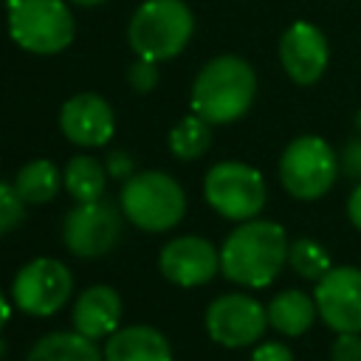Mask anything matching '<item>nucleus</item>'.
Instances as JSON below:
<instances>
[{
  "mask_svg": "<svg viewBox=\"0 0 361 361\" xmlns=\"http://www.w3.org/2000/svg\"><path fill=\"white\" fill-rule=\"evenodd\" d=\"M121 237V214L113 203L93 200L76 203L62 223V240L71 254L82 259H96L113 251Z\"/></svg>",
  "mask_w": 361,
  "mask_h": 361,
  "instance_id": "9",
  "label": "nucleus"
},
{
  "mask_svg": "<svg viewBox=\"0 0 361 361\" xmlns=\"http://www.w3.org/2000/svg\"><path fill=\"white\" fill-rule=\"evenodd\" d=\"M62 135L79 147H102L116 130L113 107L99 93H76L59 110Z\"/></svg>",
  "mask_w": 361,
  "mask_h": 361,
  "instance_id": "14",
  "label": "nucleus"
},
{
  "mask_svg": "<svg viewBox=\"0 0 361 361\" xmlns=\"http://www.w3.org/2000/svg\"><path fill=\"white\" fill-rule=\"evenodd\" d=\"M73 290V276L65 262L54 257H37L23 265L11 282L14 305L28 316H51L62 310Z\"/></svg>",
  "mask_w": 361,
  "mask_h": 361,
  "instance_id": "8",
  "label": "nucleus"
},
{
  "mask_svg": "<svg viewBox=\"0 0 361 361\" xmlns=\"http://www.w3.org/2000/svg\"><path fill=\"white\" fill-rule=\"evenodd\" d=\"M62 183L76 203H93L104 195L107 169L90 155H73L62 172Z\"/></svg>",
  "mask_w": 361,
  "mask_h": 361,
  "instance_id": "19",
  "label": "nucleus"
},
{
  "mask_svg": "<svg viewBox=\"0 0 361 361\" xmlns=\"http://www.w3.org/2000/svg\"><path fill=\"white\" fill-rule=\"evenodd\" d=\"M265 313H268V324H271L276 333L290 336V338L307 333V330L313 327L316 316H319L316 299L307 296L305 290H296V288L276 293V296L268 302Z\"/></svg>",
  "mask_w": 361,
  "mask_h": 361,
  "instance_id": "17",
  "label": "nucleus"
},
{
  "mask_svg": "<svg viewBox=\"0 0 361 361\" xmlns=\"http://www.w3.org/2000/svg\"><path fill=\"white\" fill-rule=\"evenodd\" d=\"M195 31V17L183 0H144L127 28L138 59L164 62L178 56Z\"/></svg>",
  "mask_w": 361,
  "mask_h": 361,
  "instance_id": "3",
  "label": "nucleus"
},
{
  "mask_svg": "<svg viewBox=\"0 0 361 361\" xmlns=\"http://www.w3.org/2000/svg\"><path fill=\"white\" fill-rule=\"evenodd\" d=\"M8 34L31 54H59L73 39V14L65 0H8Z\"/></svg>",
  "mask_w": 361,
  "mask_h": 361,
  "instance_id": "6",
  "label": "nucleus"
},
{
  "mask_svg": "<svg viewBox=\"0 0 361 361\" xmlns=\"http://www.w3.org/2000/svg\"><path fill=\"white\" fill-rule=\"evenodd\" d=\"M71 3H76V6H102L104 0H71Z\"/></svg>",
  "mask_w": 361,
  "mask_h": 361,
  "instance_id": "31",
  "label": "nucleus"
},
{
  "mask_svg": "<svg viewBox=\"0 0 361 361\" xmlns=\"http://www.w3.org/2000/svg\"><path fill=\"white\" fill-rule=\"evenodd\" d=\"M71 319H73L76 333H82L93 341L113 336L118 330V319H121V299L110 285H90L87 290L79 293Z\"/></svg>",
  "mask_w": 361,
  "mask_h": 361,
  "instance_id": "15",
  "label": "nucleus"
},
{
  "mask_svg": "<svg viewBox=\"0 0 361 361\" xmlns=\"http://www.w3.org/2000/svg\"><path fill=\"white\" fill-rule=\"evenodd\" d=\"M288 262H290V268H293L299 276L313 279V282H319V279L333 268L330 254H327L316 240H307V237H299V240L290 243V248H288Z\"/></svg>",
  "mask_w": 361,
  "mask_h": 361,
  "instance_id": "22",
  "label": "nucleus"
},
{
  "mask_svg": "<svg viewBox=\"0 0 361 361\" xmlns=\"http://www.w3.org/2000/svg\"><path fill=\"white\" fill-rule=\"evenodd\" d=\"M8 316H11V307H8V302H6V296L0 293V330L6 327V322H8Z\"/></svg>",
  "mask_w": 361,
  "mask_h": 361,
  "instance_id": "30",
  "label": "nucleus"
},
{
  "mask_svg": "<svg viewBox=\"0 0 361 361\" xmlns=\"http://www.w3.org/2000/svg\"><path fill=\"white\" fill-rule=\"evenodd\" d=\"M330 59L327 37L319 25L296 20L279 37V62L296 85H313L322 79Z\"/></svg>",
  "mask_w": 361,
  "mask_h": 361,
  "instance_id": "12",
  "label": "nucleus"
},
{
  "mask_svg": "<svg viewBox=\"0 0 361 361\" xmlns=\"http://www.w3.org/2000/svg\"><path fill=\"white\" fill-rule=\"evenodd\" d=\"M104 169H107V175H113L116 180H130V178L135 175V161H133L124 149H113V152L107 155Z\"/></svg>",
  "mask_w": 361,
  "mask_h": 361,
  "instance_id": "27",
  "label": "nucleus"
},
{
  "mask_svg": "<svg viewBox=\"0 0 361 361\" xmlns=\"http://www.w3.org/2000/svg\"><path fill=\"white\" fill-rule=\"evenodd\" d=\"M25 361H104V353L96 350L93 338L82 333H48L31 350Z\"/></svg>",
  "mask_w": 361,
  "mask_h": 361,
  "instance_id": "18",
  "label": "nucleus"
},
{
  "mask_svg": "<svg viewBox=\"0 0 361 361\" xmlns=\"http://www.w3.org/2000/svg\"><path fill=\"white\" fill-rule=\"evenodd\" d=\"M338 155L319 135H296L279 158V180L296 200H319L338 178Z\"/></svg>",
  "mask_w": 361,
  "mask_h": 361,
  "instance_id": "5",
  "label": "nucleus"
},
{
  "mask_svg": "<svg viewBox=\"0 0 361 361\" xmlns=\"http://www.w3.org/2000/svg\"><path fill=\"white\" fill-rule=\"evenodd\" d=\"M121 212L144 231H169L186 212V195L166 172H135L121 186Z\"/></svg>",
  "mask_w": 361,
  "mask_h": 361,
  "instance_id": "4",
  "label": "nucleus"
},
{
  "mask_svg": "<svg viewBox=\"0 0 361 361\" xmlns=\"http://www.w3.org/2000/svg\"><path fill=\"white\" fill-rule=\"evenodd\" d=\"M257 93L254 68L234 54L209 59L192 85V110L209 124H228L248 113Z\"/></svg>",
  "mask_w": 361,
  "mask_h": 361,
  "instance_id": "2",
  "label": "nucleus"
},
{
  "mask_svg": "<svg viewBox=\"0 0 361 361\" xmlns=\"http://www.w3.org/2000/svg\"><path fill=\"white\" fill-rule=\"evenodd\" d=\"M347 217H350V223L361 231V183L350 192V197H347Z\"/></svg>",
  "mask_w": 361,
  "mask_h": 361,
  "instance_id": "29",
  "label": "nucleus"
},
{
  "mask_svg": "<svg viewBox=\"0 0 361 361\" xmlns=\"http://www.w3.org/2000/svg\"><path fill=\"white\" fill-rule=\"evenodd\" d=\"M322 322L336 333H361V268H330L313 290Z\"/></svg>",
  "mask_w": 361,
  "mask_h": 361,
  "instance_id": "11",
  "label": "nucleus"
},
{
  "mask_svg": "<svg viewBox=\"0 0 361 361\" xmlns=\"http://www.w3.org/2000/svg\"><path fill=\"white\" fill-rule=\"evenodd\" d=\"M59 186H62V175L45 158H37V161L25 164L17 172V180H14V189L25 203H48V200H54Z\"/></svg>",
  "mask_w": 361,
  "mask_h": 361,
  "instance_id": "20",
  "label": "nucleus"
},
{
  "mask_svg": "<svg viewBox=\"0 0 361 361\" xmlns=\"http://www.w3.org/2000/svg\"><path fill=\"white\" fill-rule=\"evenodd\" d=\"M130 87L135 93H149L155 85H158V62H149V59H138L130 65Z\"/></svg>",
  "mask_w": 361,
  "mask_h": 361,
  "instance_id": "24",
  "label": "nucleus"
},
{
  "mask_svg": "<svg viewBox=\"0 0 361 361\" xmlns=\"http://www.w3.org/2000/svg\"><path fill=\"white\" fill-rule=\"evenodd\" d=\"M212 144V124L203 121L200 116H186L180 118L172 133H169V149L180 161H195L200 158Z\"/></svg>",
  "mask_w": 361,
  "mask_h": 361,
  "instance_id": "21",
  "label": "nucleus"
},
{
  "mask_svg": "<svg viewBox=\"0 0 361 361\" xmlns=\"http://www.w3.org/2000/svg\"><path fill=\"white\" fill-rule=\"evenodd\" d=\"M268 327L265 307L245 296V293H226L217 296L206 307V333L220 347H248L254 344Z\"/></svg>",
  "mask_w": 361,
  "mask_h": 361,
  "instance_id": "10",
  "label": "nucleus"
},
{
  "mask_svg": "<svg viewBox=\"0 0 361 361\" xmlns=\"http://www.w3.org/2000/svg\"><path fill=\"white\" fill-rule=\"evenodd\" d=\"M25 217V200L17 195L14 183L0 180V234L14 231Z\"/></svg>",
  "mask_w": 361,
  "mask_h": 361,
  "instance_id": "23",
  "label": "nucleus"
},
{
  "mask_svg": "<svg viewBox=\"0 0 361 361\" xmlns=\"http://www.w3.org/2000/svg\"><path fill=\"white\" fill-rule=\"evenodd\" d=\"M288 234L274 220L240 223L220 248V271L243 288L271 285L288 262Z\"/></svg>",
  "mask_w": 361,
  "mask_h": 361,
  "instance_id": "1",
  "label": "nucleus"
},
{
  "mask_svg": "<svg viewBox=\"0 0 361 361\" xmlns=\"http://www.w3.org/2000/svg\"><path fill=\"white\" fill-rule=\"evenodd\" d=\"M203 197L226 220L245 223L254 220L265 206V180L248 164L220 161L206 172Z\"/></svg>",
  "mask_w": 361,
  "mask_h": 361,
  "instance_id": "7",
  "label": "nucleus"
},
{
  "mask_svg": "<svg viewBox=\"0 0 361 361\" xmlns=\"http://www.w3.org/2000/svg\"><path fill=\"white\" fill-rule=\"evenodd\" d=\"M104 361H172V347L155 327L130 324L107 336Z\"/></svg>",
  "mask_w": 361,
  "mask_h": 361,
  "instance_id": "16",
  "label": "nucleus"
},
{
  "mask_svg": "<svg viewBox=\"0 0 361 361\" xmlns=\"http://www.w3.org/2000/svg\"><path fill=\"white\" fill-rule=\"evenodd\" d=\"M355 133H358V135H361V110H358V113H355Z\"/></svg>",
  "mask_w": 361,
  "mask_h": 361,
  "instance_id": "32",
  "label": "nucleus"
},
{
  "mask_svg": "<svg viewBox=\"0 0 361 361\" xmlns=\"http://www.w3.org/2000/svg\"><path fill=\"white\" fill-rule=\"evenodd\" d=\"M251 361H293V353L279 341H265L251 353Z\"/></svg>",
  "mask_w": 361,
  "mask_h": 361,
  "instance_id": "28",
  "label": "nucleus"
},
{
  "mask_svg": "<svg viewBox=\"0 0 361 361\" xmlns=\"http://www.w3.org/2000/svg\"><path fill=\"white\" fill-rule=\"evenodd\" d=\"M330 358L333 361H361V333H336Z\"/></svg>",
  "mask_w": 361,
  "mask_h": 361,
  "instance_id": "26",
  "label": "nucleus"
},
{
  "mask_svg": "<svg viewBox=\"0 0 361 361\" xmlns=\"http://www.w3.org/2000/svg\"><path fill=\"white\" fill-rule=\"evenodd\" d=\"M161 274L180 288H197L206 285L220 271V251L195 234L169 240L158 254Z\"/></svg>",
  "mask_w": 361,
  "mask_h": 361,
  "instance_id": "13",
  "label": "nucleus"
},
{
  "mask_svg": "<svg viewBox=\"0 0 361 361\" xmlns=\"http://www.w3.org/2000/svg\"><path fill=\"white\" fill-rule=\"evenodd\" d=\"M338 169L350 180H358L361 183V135L344 141V147L338 152Z\"/></svg>",
  "mask_w": 361,
  "mask_h": 361,
  "instance_id": "25",
  "label": "nucleus"
}]
</instances>
